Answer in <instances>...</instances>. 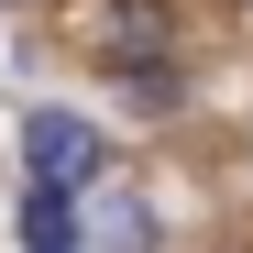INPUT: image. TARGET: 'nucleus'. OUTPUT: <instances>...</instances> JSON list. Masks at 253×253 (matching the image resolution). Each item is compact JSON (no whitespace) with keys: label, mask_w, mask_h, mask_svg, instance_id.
Returning <instances> with one entry per match:
<instances>
[{"label":"nucleus","mask_w":253,"mask_h":253,"mask_svg":"<svg viewBox=\"0 0 253 253\" xmlns=\"http://www.w3.org/2000/svg\"><path fill=\"white\" fill-rule=\"evenodd\" d=\"M110 88H121V110H143V121H165V110H176V66H121Z\"/></svg>","instance_id":"obj_5"},{"label":"nucleus","mask_w":253,"mask_h":253,"mask_svg":"<svg viewBox=\"0 0 253 253\" xmlns=\"http://www.w3.org/2000/svg\"><path fill=\"white\" fill-rule=\"evenodd\" d=\"M77 44H88V55H99V66L121 77V66H165V44H176V22H165V0H88Z\"/></svg>","instance_id":"obj_2"},{"label":"nucleus","mask_w":253,"mask_h":253,"mask_svg":"<svg viewBox=\"0 0 253 253\" xmlns=\"http://www.w3.org/2000/svg\"><path fill=\"white\" fill-rule=\"evenodd\" d=\"M77 220H88V198H66V187H33V198H22V242H33V253H66Z\"/></svg>","instance_id":"obj_4"},{"label":"nucleus","mask_w":253,"mask_h":253,"mask_svg":"<svg viewBox=\"0 0 253 253\" xmlns=\"http://www.w3.org/2000/svg\"><path fill=\"white\" fill-rule=\"evenodd\" d=\"M22 176L33 187H66V198H88L110 176V154H99V121H77V110H22Z\"/></svg>","instance_id":"obj_1"},{"label":"nucleus","mask_w":253,"mask_h":253,"mask_svg":"<svg viewBox=\"0 0 253 253\" xmlns=\"http://www.w3.org/2000/svg\"><path fill=\"white\" fill-rule=\"evenodd\" d=\"M88 242L99 253H154V209H143L132 176H99L88 187Z\"/></svg>","instance_id":"obj_3"}]
</instances>
